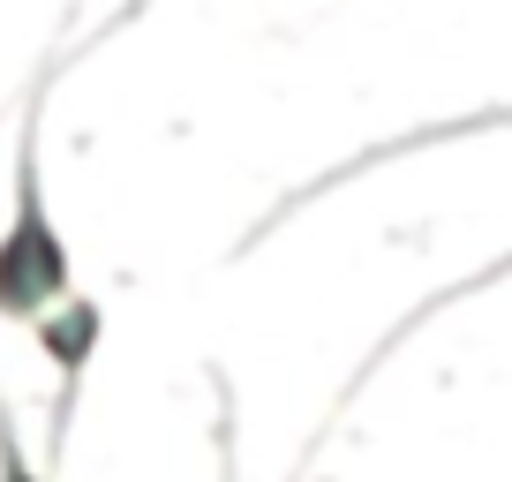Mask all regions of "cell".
Masks as SVG:
<instances>
[{"mask_svg": "<svg viewBox=\"0 0 512 482\" xmlns=\"http://www.w3.org/2000/svg\"><path fill=\"white\" fill-rule=\"evenodd\" d=\"M68 294H76V272H68L61 226L46 211V181H38V121H23V136H16V211L0 226V317L38 324Z\"/></svg>", "mask_w": 512, "mask_h": 482, "instance_id": "obj_1", "label": "cell"}, {"mask_svg": "<svg viewBox=\"0 0 512 482\" xmlns=\"http://www.w3.org/2000/svg\"><path fill=\"white\" fill-rule=\"evenodd\" d=\"M31 332H38V347H46V362L61 370V407H53V437H61V430H68V415H76V385H83V370H91L106 317H98V302L68 294V302H61V309H46Z\"/></svg>", "mask_w": 512, "mask_h": 482, "instance_id": "obj_2", "label": "cell"}, {"mask_svg": "<svg viewBox=\"0 0 512 482\" xmlns=\"http://www.w3.org/2000/svg\"><path fill=\"white\" fill-rule=\"evenodd\" d=\"M0 482H46V467H31L16 422H8V392H0Z\"/></svg>", "mask_w": 512, "mask_h": 482, "instance_id": "obj_3", "label": "cell"}]
</instances>
